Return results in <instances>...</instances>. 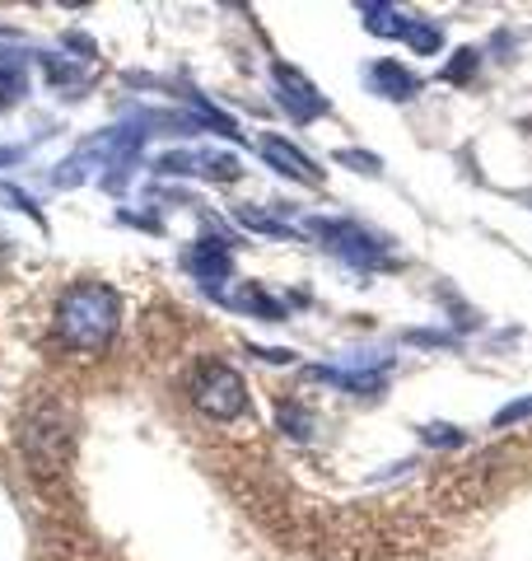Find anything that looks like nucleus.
<instances>
[{
  "instance_id": "nucleus-1",
  "label": "nucleus",
  "mask_w": 532,
  "mask_h": 561,
  "mask_svg": "<svg viewBox=\"0 0 532 561\" xmlns=\"http://www.w3.org/2000/svg\"><path fill=\"white\" fill-rule=\"evenodd\" d=\"M117 323H122V300H117L113 286H103V280H76L57 305L61 346L84 351V356H94V351L108 346Z\"/></svg>"
},
{
  "instance_id": "nucleus-2",
  "label": "nucleus",
  "mask_w": 532,
  "mask_h": 561,
  "mask_svg": "<svg viewBox=\"0 0 532 561\" xmlns=\"http://www.w3.org/2000/svg\"><path fill=\"white\" fill-rule=\"evenodd\" d=\"M309 230L323 239V249H332L342 262H350V267H365V272L388 267V239L365 230V225H355V220H309Z\"/></svg>"
},
{
  "instance_id": "nucleus-3",
  "label": "nucleus",
  "mask_w": 532,
  "mask_h": 561,
  "mask_svg": "<svg viewBox=\"0 0 532 561\" xmlns=\"http://www.w3.org/2000/svg\"><path fill=\"white\" fill-rule=\"evenodd\" d=\"M192 402H197L210 421H234L247 412V383L234 365L210 360V365H201L197 383H192Z\"/></svg>"
},
{
  "instance_id": "nucleus-4",
  "label": "nucleus",
  "mask_w": 532,
  "mask_h": 561,
  "mask_svg": "<svg viewBox=\"0 0 532 561\" xmlns=\"http://www.w3.org/2000/svg\"><path fill=\"white\" fill-rule=\"evenodd\" d=\"M20 445H24L28 463L38 468V472H57V468L66 463V454H70V431H66L61 416L33 412V416L24 421V431H20Z\"/></svg>"
},
{
  "instance_id": "nucleus-5",
  "label": "nucleus",
  "mask_w": 532,
  "mask_h": 561,
  "mask_svg": "<svg viewBox=\"0 0 532 561\" xmlns=\"http://www.w3.org/2000/svg\"><path fill=\"white\" fill-rule=\"evenodd\" d=\"M271 80H276V99L280 108H286L294 122H313L327 113V94H317V84L304 76V70H294L286 61L271 66Z\"/></svg>"
},
{
  "instance_id": "nucleus-6",
  "label": "nucleus",
  "mask_w": 532,
  "mask_h": 561,
  "mask_svg": "<svg viewBox=\"0 0 532 561\" xmlns=\"http://www.w3.org/2000/svg\"><path fill=\"white\" fill-rule=\"evenodd\" d=\"M262 160L276 164V169L286 173V179H294V183H309V187L323 183V173H317V164L309 160V154L294 150L290 140H280V136H262Z\"/></svg>"
},
{
  "instance_id": "nucleus-7",
  "label": "nucleus",
  "mask_w": 532,
  "mask_h": 561,
  "mask_svg": "<svg viewBox=\"0 0 532 561\" xmlns=\"http://www.w3.org/2000/svg\"><path fill=\"white\" fill-rule=\"evenodd\" d=\"M229 267H234V257H229V243H220V239H201L197 249L187 253V272L210 290H216L220 280H229Z\"/></svg>"
},
{
  "instance_id": "nucleus-8",
  "label": "nucleus",
  "mask_w": 532,
  "mask_h": 561,
  "mask_svg": "<svg viewBox=\"0 0 532 561\" xmlns=\"http://www.w3.org/2000/svg\"><path fill=\"white\" fill-rule=\"evenodd\" d=\"M369 90H374L379 99H393V103H406V99H416L420 94V80L406 70L402 61H374L369 66Z\"/></svg>"
},
{
  "instance_id": "nucleus-9",
  "label": "nucleus",
  "mask_w": 532,
  "mask_h": 561,
  "mask_svg": "<svg viewBox=\"0 0 532 561\" xmlns=\"http://www.w3.org/2000/svg\"><path fill=\"white\" fill-rule=\"evenodd\" d=\"M159 173H206V179H239V160L234 154H164Z\"/></svg>"
},
{
  "instance_id": "nucleus-10",
  "label": "nucleus",
  "mask_w": 532,
  "mask_h": 561,
  "mask_svg": "<svg viewBox=\"0 0 532 561\" xmlns=\"http://www.w3.org/2000/svg\"><path fill=\"white\" fill-rule=\"evenodd\" d=\"M360 20H365L369 33H379V38H402V28H406V14L393 10V5H383V0H365Z\"/></svg>"
},
{
  "instance_id": "nucleus-11",
  "label": "nucleus",
  "mask_w": 532,
  "mask_h": 561,
  "mask_svg": "<svg viewBox=\"0 0 532 561\" xmlns=\"http://www.w3.org/2000/svg\"><path fill=\"white\" fill-rule=\"evenodd\" d=\"M406 47L416 51V57H435V51L443 47V28L430 24V20H416V14H406V28H402Z\"/></svg>"
},
{
  "instance_id": "nucleus-12",
  "label": "nucleus",
  "mask_w": 532,
  "mask_h": 561,
  "mask_svg": "<svg viewBox=\"0 0 532 561\" xmlns=\"http://www.w3.org/2000/svg\"><path fill=\"white\" fill-rule=\"evenodd\" d=\"M229 305L234 309H247V313H257V319H266V323H280L286 319V309H280V300H271L262 286H243L239 295H229Z\"/></svg>"
},
{
  "instance_id": "nucleus-13",
  "label": "nucleus",
  "mask_w": 532,
  "mask_h": 561,
  "mask_svg": "<svg viewBox=\"0 0 532 561\" xmlns=\"http://www.w3.org/2000/svg\"><path fill=\"white\" fill-rule=\"evenodd\" d=\"M276 421H280V431H286L290 440H313V431H317L313 412H304L299 402H280V408H276Z\"/></svg>"
},
{
  "instance_id": "nucleus-14",
  "label": "nucleus",
  "mask_w": 532,
  "mask_h": 561,
  "mask_svg": "<svg viewBox=\"0 0 532 561\" xmlns=\"http://www.w3.org/2000/svg\"><path fill=\"white\" fill-rule=\"evenodd\" d=\"M476 66H482V51H476V47H463L449 66L439 70V80H449V84H467V80L476 76Z\"/></svg>"
},
{
  "instance_id": "nucleus-15",
  "label": "nucleus",
  "mask_w": 532,
  "mask_h": 561,
  "mask_svg": "<svg viewBox=\"0 0 532 561\" xmlns=\"http://www.w3.org/2000/svg\"><path fill=\"white\" fill-rule=\"evenodd\" d=\"M528 416H532V393H528V398L505 402V408L495 412V426H519V421H528Z\"/></svg>"
},
{
  "instance_id": "nucleus-16",
  "label": "nucleus",
  "mask_w": 532,
  "mask_h": 561,
  "mask_svg": "<svg viewBox=\"0 0 532 561\" xmlns=\"http://www.w3.org/2000/svg\"><path fill=\"white\" fill-rule=\"evenodd\" d=\"M239 220H243V225H253V230H262V234H280V239L290 234V225H280V220H271V216H262V210H239Z\"/></svg>"
},
{
  "instance_id": "nucleus-17",
  "label": "nucleus",
  "mask_w": 532,
  "mask_h": 561,
  "mask_svg": "<svg viewBox=\"0 0 532 561\" xmlns=\"http://www.w3.org/2000/svg\"><path fill=\"white\" fill-rule=\"evenodd\" d=\"M336 164H350L360 173H379V154H360V150H336Z\"/></svg>"
},
{
  "instance_id": "nucleus-18",
  "label": "nucleus",
  "mask_w": 532,
  "mask_h": 561,
  "mask_svg": "<svg viewBox=\"0 0 532 561\" xmlns=\"http://www.w3.org/2000/svg\"><path fill=\"white\" fill-rule=\"evenodd\" d=\"M420 435H425L430 445H467V435L453 431V426H420Z\"/></svg>"
}]
</instances>
